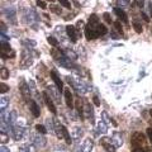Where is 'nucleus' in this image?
<instances>
[{"instance_id":"1","label":"nucleus","mask_w":152,"mask_h":152,"mask_svg":"<svg viewBox=\"0 0 152 152\" xmlns=\"http://www.w3.org/2000/svg\"><path fill=\"white\" fill-rule=\"evenodd\" d=\"M131 143L133 147H146V137L143 136V133L134 132L131 138Z\"/></svg>"},{"instance_id":"2","label":"nucleus","mask_w":152,"mask_h":152,"mask_svg":"<svg viewBox=\"0 0 152 152\" xmlns=\"http://www.w3.org/2000/svg\"><path fill=\"white\" fill-rule=\"evenodd\" d=\"M100 143L107 152H115V150H117V146L114 145L110 141V138H108V137H103L100 140Z\"/></svg>"},{"instance_id":"3","label":"nucleus","mask_w":152,"mask_h":152,"mask_svg":"<svg viewBox=\"0 0 152 152\" xmlns=\"http://www.w3.org/2000/svg\"><path fill=\"white\" fill-rule=\"evenodd\" d=\"M64 96H65V102H66V105H67V108L72 109L74 108V96H72V93H71V90L69 88L65 89Z\"/></svg>"},{"instance_id":"4","label":"nucleus","mask_w":152,"mask_h":152,"mask_svg":"<svg viewBox=\"0 0 152 152\" xmlns=\"http://www.w3.org/2000/svg\"><path fill=\"white\" fill-rule=\"evenodd\" d=\"M43 99H45V103H46L47 108H48L53 114H56V113H57V109H56L55 104H53V100H52V99L50 98V95H48V93H47V91L43 93Z\"/></svg>"},{"instance_id":"5","label":"nucleus","mask_w":152,"mask_h":152,"mask_svg":"<svg viewBox=\"0 0 152 152\" xmlns=\"http://www.w3.org/2000/svg\"><path fill=\"white\" fill-rule=\"evenodd\" d=\"M66 32H67V36L71 39V42H77V32H76V28L74 26H67L66 27Z\"/></svg>"},{"instance_id":"6","label":"nucleus","mask_w":152,"mask_h":152,"mask_svg":"<svg viewBox=\"0 0 152 152\" xmlns=\"http://www.w3.org/2000/svg\"><path fill=\"white\" fill-rule=\"evenodd\" d=\"M19 89H20V93H22V96L26 99V100L29 102V96H31V91H29V86L23 81L22 80V83H20V86H19Z\"/></svg>"},{"instance_id":"7","label":"nucleus","mask_w":152,"mask_h":152,"mask_svg":"<svg viewBox=\"0 0 152 152\" xmlns=\"http://www.w3.org/2000/svg\"><path fill=\"white\" fill-rule=\"evenodd\" d=\"M93 147H94L93 141L88 138V140H85V141L83 142L81 146H80V151H81V152H91Z\"/></svg>"},{"instance_id":"8","label":"nucleus","mask_w":152,"mask_h":152,"mask_svg":"<svg viewBox=\"0 0 152 152\" xmlns=\"http://www.w3.org/2000/svg\"><path fill=\"white\" fill-rule=\"evenodd\" d=\"M53 123H55V133H56L57 138H64V126L57 119H55Z\"/></svg>"},{"instance_id":"9","label":"nucleus","mask_w":152,"mask_h":152,"mask_svg":"<svg viewBox=\"0 0 152 152\" xmlns=\"http://www.w3.org/2000/svg\"><path fill=\"white\" fill-rule=\"evenodd\" d=\"M51 77H52V80L55 81L57 89H58L60 93H61V91H62V89H64V83L61 81V79L58 77V76H57V74L55 72V71H51Z\"/></svg>"},{"instance_id":"10","label":"nucleus","mask_w":152,"mask_h":152,"mask_svg":"<svg viewBox=\"0 0 152 152\" xmlns=\"http://www.w3.org/2000/svg\"><path fill=\"white\" fill-rule=\"evenodd\" d=\"M29 108H31V112L33 114V117H34V118L39 117V113H41L39 107H38V104L34 100H29Z\"/></svg>"},{"instance_id":"11","label":"nucleus","mask_w":152,"mask_h":152,"mask_svg":"<svg viewBox=\"0 0 152 152\" xmlns=\"http://www.w3.org/2000/svg\"><path fill=\"white\" fill-rule=\"evenodd\" d=\"M13 133H14V137L15 140H20L23 137V133H24V128L23 127H19V126H14L13 127Z\"/></svg>"},{"instance_id":"12","label":"nucleus","mask_w":152,"mask_h":152,"mask_svg":"<svg viewBox=\"0 0 152 152\" xmlns=\"http://www.w3.org/2000/svg\"><path fill=\"white\" fill-rule=\"evenodd\" d=\"M114 13L117 14L118 18H119L122 22L128 23V17H127V14L124 13V10H123V9H121V8H115V9H114Z\"/></svg>"},{"instance_id":"13","label":"nucleus","mask_w":152,"mask_h":152,"mask_svg":"<svg viewBox=\"0 0 152 152\" xmlns=\"http://www.w3.org/2000/svg\"><path fill=\"white\" fill-rule=\"evenodd\" d=\"M9 52H12V48L10 46H9V43H3L1 45V58L5 60L7 57H10L9 56Z\"/></svg>"},{"instance_id":"14","label":"nucleus","mask_w":152,"mask_h":152,"mask_svg":"<svg viewBox=\"0 0 152 152\" xmlns=\"http://www.w3.org/2000/svg\"><path fill=\"white\" fill-rule=\"evenodd\" d=\"M33 142H34V145L36 147H39V148H42V147H45L46 143H47V140H46V137H36L34 140H33Z\"/></svg>"},{"instance_id":"15","label":"nucleus","mask_w":152,"mask_h":152,"mask_svg":"<svg viewBox=\"0 0 152 152\" xmlns=\"http://www.w3.org/2000/svg\"><path fill=\"white\" fill-rule=\"evenodd\" d=\"M15 121H17V113L15 112H12L8 115V119H7L8 126H14V122H15Z\"/></svg>"},{"instance_id":"16","label":"nucleus","mask_w":152,"mask_h":152,"mask_svg":"<svg viewBox=\"0 0 152 152\" xmlns=\"http://www.w3.org/2000/svg\"><path fill=\"white\" fill-rule=\"evenodd\" d=\"M107 32H108V29H107V27L105 26H103L102 23L98 26V28H96V34H98V37L99 36H104V34H107Z\"/></svg>"},{"instance_id":"17","label":"nucleus","mask_w":152,"mask_h":152,"mask_svg":"<svg viewBox=\"0 0 152 152\" xmlns=\"http://www.w3.org/2000/svg\"><path fill=\"white\" fill-rule=\"evenodd\" d=\"M75 107L76 109H77V112L80 113V115H84V105H83V102H81V99H77L76 100V104H75Z\"/></svg>"},{"instance_id":"18","label":"nucleus","mask_w":152,"mask_h":152,"mask_svg":"<svg viewBox=\"0 0 152 152\" xmlns=\"http://www.w3.org/2000/svg\"><path fill=\"white\" fill-rule=\"evenodd\" d=\"M8 105H9V99L5 98V96H1V99H0V108H1V113L4 112V109H5Z\"/></svg>"},{"instance_id":"19","label":"nucleus","mask_w":152,"mask_h":152,"mask_svg":"<svg viewBox=\"0 0 152 152\" xmlns=\"http://www.w3.org/2000/svg\"><path fill=\"white\" fill-rule=\"evenodd\" d=\"M64 138L66 141V143L67 145H71V142H72V140H71V137H70V133L67 131V128L64 127Z\"/></svg>"},{"instance_id":"20","label":"nucleus","mask_w":152,"mask_h":152,"mask_svg":"<svg viewBox=\"0 0 152 152\" xmlns=\"http://www.w3.org/2000/svg\"><path fill=\"white\" fill-rule=\"evenodd\" d=\"M112 141L114 142V145H115L117 147L122 146V138H121V136H119V134H117V133L112 137Z\"/></svg>"},{"instance_id":"21","label":"nucleus","mask_w":152,"mask_h":152,"mask_svg":"<svg viewBox=\"0 0 152 152\" xmlns=\"http://www.w3.org/2000/svg\"><path fill=\"white\" fill-rule=\"evenodd\" d=\"M0 76H1V80H7L9 77V70L7 67H1V70H0Z\"/></svg>"},{"instance_id":"22","label":"nucleus","mask_w":152,"mask_h":152,"mask_svg":"<svg viewBox=\"0 0 152 152\" xmlns=\"http://www.w3.org/2000/svg\"><path fill=\"white\" fill-rule=\"evenodd\" d=\"M47 41H48V43H50L51 46H53V47H58V41H57L55 37L50 36L48 38H47Z\"/></svg>"},{"instance_id":"23","label":"nucleus","mask_w":152,"mask_h":152,"mask_svg":"<svg viewBox=\"0 0 152 152\" xmlns=\"http://www.w3.org/2000/svg\"><path fill=\"white\" fill-rule=\"evenodd\" d=\"M98 129H99V132H102V133H105L108 131V128H107L105 124H104L103 121H100V122L98 123Z\"/></svg>"},{"instance_id":"24","label":"nucleus","mask_w":152,"mask_h":152,"mask_svg":"<svg viewBox=\"0 0 152 152\" xmlns=\"http://www.w3.org/2000/svg\"><path fill=\"white\" fill-rule=\"evenodd\" d=\"M114 28H115V29L118 31V33H119L121 36H123V28H122V24H121L119 20L114 22Z\"/></svg>"},{"instance_id":"25","label":"nucleus","mask_w":152,"mask_h":152,"mask_svg":"<svg viewBox=\"0 0 152 152\" xmlns=\"http://www.w3.org/2000/svg\"><path fill=\"white\" fill-rule=\"evenodd\" d=\"M50 9H51V12H53V13H56V14H58V15H60L61 13H62V9H61L58 5H51Z\"/></svg>"},{"instance_id":"26","label":"nucleus","mask_w":152,"mask_h":152,"mask_svg":"<svg viewBox=\"0 0 152 152\" xmlns=\"http://www.w3.org/2000/svg\"><path fill=\"white\" fill-rule=\"evenodd\" d=\"M58 3H60V5H62L64 8L71 9V3L69 1V0H58Z\"/></svg>"},{"instance_id":"27","label":"nucleus","mask_w":152,"mask_h":152,"mask_svg":"<svg viewBox=\"0 0 152 152\" xmlns=\"http://www.w3.org/2000/svg\"><path fill=\"white\" fill-rule=\"evenodd\" d=\"M133 28H134V31L137 33H142V31H143V28H142V26L138 22H134L133 23Z\"/></svg>"},{"instance_id":"28","label":"nucleus","mask_w":152,"mask_h":152,"mask_svg":"<svg viewBox=\"0 0 152 152\" xmlns=\"http://www.w3.org/2000/svg\"><path fill=\"white\" fill-rule=\"evenodd\" d=\"M131 4V0H117V5L119 7H127Z\"/></svg>"},{"instance_id":"29","label":"nucleus","mask_w":152,"mask_h":152,"mask_svg":"<svg viewBox=\"0 0 152 152\" xmlns=\"http://www.w3.org/2000/svg\"><path fill=\"white\" fill-rule=\"evenodd\" d=\"M36 129L41 134H46V133H47V129L45 128V126H42V124H37L36 126Z\"/></svg>"},{"instance_id":"30","label":"nucleus","mask_w":152,"mask_h":152,"mask_svg":"<svg viewBox=\"0 0 152 152\" xmlns=\"http://www.w3.org/2000/svg\"><path fill=\"white\" fill-rule=\"evenodd\" d=\"M0 141H1V143H7V142L9 141V137L7 136V133L5 132H1V134H0Z\"/></svg>"},{"instance_id":"31","label":"nucleus","mask_w":152,"mask_h":152,"mask_svg":"<svg viewBox=\"0 0 152 152\" xmlns=\"http://www.w3.org/2000/svg\"><path fill=\"white\" fill-rule=\"evenodd\" d=\"M19 152H36V151L33 150V147L23 146V147H20V150H19Z\"/></svg>"},{"instance_id":"32","label":"nucleus","mask_w":152,"mask_h":152,"mask_svg":"<svg viewBox=\"0 0 152 152\" xmlns=\"http://www.w3.org/2000/svg\"><path fill=\"white\" fill-rule=\"evenodd\" d=\"M8 90H9V86H8L7 84H4V83H3L1 85H0V93H1V94H5Z\"/></svg>"},{"instance_id":"33","label":"nucleus","mask_w":152,"mask_h":152,"mask_svg":"<svg viewBox=\"0 0 152 152\" xmlns=\"http://www.w3.org/2000/svg\"><path fill=\"white\" fill-rule=\"evenodd\" d=\"M143 4H145V0H134L133 5L138 7V8H143Z\"/></svg>"},{"instance_id":"34","label":"nucleus","mask_w":152,"mask_h":152,"mask_svg":"<svg viewBox=\"0 0 152 152\" xmlns=\"http://www.w3.org/2000/svg\"><path fill=\"white\" fill-rule=\"evenodd\" d=\"M103 17H104V19H105V22L108 23V24H110V23H112L110 14H109V13H104V14H103Z\"/></svg>"},{"instance_id":"35","label":"nucleus","mask_w":152,"mask_h":152,"mask_svg":"<svg viewBox=\"0 0 152 152\" xmlns=\"http://www.w3.org/2000/svg\"><path fill=\"white\" fill-rule=\"evenodd\" d=\"M132 152H146V147H133Z\"/></svg>"},{"instance_id":"36","label":"nucleus","mask_w":152,"mask_h":152,"mask_svg":"<svg viewBox=\"0 0 152 152\" xmlns=\"http://www.w3.org/2000/svg\"><path fill=\"white\" fill-rule=\"evenodd\" d=\"M37 5L41 9H46V8H47L46 3H45V1H42V0H37Z\"/></svg>"},{"instance_id":"37","label":"nucleus","mask_w":152,"mask_h":152,"mask_svg":"<svg viewBox=\"0 0 152 152\" xmlns=\"http://www.w3.org/2000/svg\"><path fill=\"white\" fill-rule=\"evenodd\" d=\"M93 100H94V104L96 107H100V100H99V98L95 95V96H93Z\"/></svg>"},{"instance_id":"38","label":"nucleus","mask_w":152,"mask_h":152,"mask_svg":"<svg viewBox=\"0 0 152 152\" xmlns=\"http://www.w3.org/2000/svg\"><path fill=\"white\" fill-rule=\"evenodd\" d=\"M147 136H148V140H150L151 145H152V129H151V128H148V129H147Z\"/></svg>"},{"instance_id":"39","label":"nucleus","mask_w":152,"mask_h":152,"mask_svg":"<svg viewBox=\"0 0 152 152\" xmlns=\"http://www.w3.org/2000/svg\"><path fill=\"white\" fill-rule=\"evenodd\" d=\"M84 26V22L83 20H79L77 23H76V28H77V29H80V28H81Z\"/></svg>"},{"instance_id":"40","label":"nucleus","mask_w":152,"mask_h":152,"mask_svg":"<svg viewBox=\"0 0 152 152\" xmlns=\"http://www.w3.org/2000/svg\"><path fill=\"white\" fill-rule=\"evenodd\" d=\"M141 15H142V18H143V19H145V22H147V23H148V22H150V18H148V17H147V14H145V13H142V14H141Z\"/></svg>"},{"instance_id":"41","label":"nucleus","mask_w":152,"mask_h":152,"mask_svg":"<svg viewBox=\"0 0 152 152\" xmlns=\"http://www.w3.org/2000/svg\"><path fill=\"white\" fill-rule=\"evenodd\" d=\"M0 152H10V151H9V148H7V147L1 146V148H0Z\"/></svg>"},{"instance_id":"42","label":"nucleus","mask_w":152,"mask_h":152,"mask_svg":"<svg viewBox=\"0 0 152 152\" xmlns=\"http://www.w3.org/2000/svg\"><path fill=\"white\" fill-rule=\"evenodd\" d=\"M74 4H75V5H76V7H77V8H80V5H79V3H77V0H74Z\"/></svg>"},{"instance_id":"43","label":"nucleus","mask_w":152,"mask_h":152,"mask_svg":"<svg viewBox=\"0 0 152 152\" xmlns=\"http://www.w3.org/2000/svg\"><path fill=\"white\" fill-rule=\"evenodd\" d=\"M47 1H51V3H53V1H55V0H47Z\"/></svg>"},{"instance_id":"44","label":"nucleus","mask_w":152,"mask_h":152,"mask_svg":"<svg viewBox=\"0 0 152 152\" xmlns=\"http://www.w3.org/2000/svg\"><path fill=\"white\" fill-rule=\"evenodd\" d=\"M150 114H151V118H152V109H151V112H150Z\"/></svg>"}]
</instances>
